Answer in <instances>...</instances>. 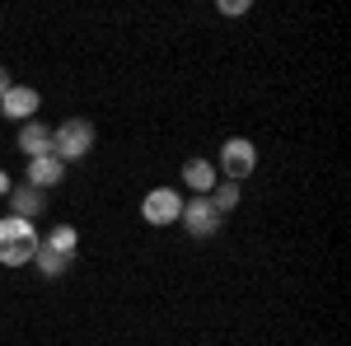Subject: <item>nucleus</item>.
I'll return each mask as SVG.
<instances>
[{"instance_id": "1", "label": "nucleus", "mask_w": 351, "mask_h": 346, "mask_svg": "<svg viewBox=\"0 0 351 346\" xmlns=\"http://www.w3.org/2000/svg\"><path fill=\"white\" fill-rule=\"evenodd\" d=\"M38 225L33 220H19V215H5L0 220V267H24L33 262L38 253Z\"/></svg>"}, {"instance_id": "2", "label": "nucleus", "mask_w": 351, "mask_h": 346, "mask_svg": "<svg viewBox=\"0 0 351 346\" xmlns=\"http://www.w3.org/2000/svg\"><path fill=\"white\" fill-rule=\"evenodd\" d=\"M94 140H99L94 122H84V117H66L61 127H52V155L61 164H75V160H84V155L94 150Z\"/></svg>"}, {"instance_id": "3", "label": "nucleus", "mask_w": 351, "mask_h": 346, "mask_svg": "<svg viewBox=\"0 0 351 346\" xmlns=\"http://www.w3.org/2000/svg\"><path fill=\"white\" fill-rule=\"evenodd\" d=\"M253 169H258V145H253L248 136H230V140L220 145L216 173H225V183H243Z\"/></svg>"}, {"instance_id": "4", "label": "nucleus", "mask_w": 351, "mask_h": 346, "mask_svg": "<svg viewBox=\"0 0 351 346\" xmlns=\"http://www.w3.org/2000/svg\"><path fill=\"white\" fill-rule=\"evenodd\" d=\"M178 215H183V197L173 187H150L141 197V220L145 225H173Z\"/></svg>"}, {"instance_id": "5", "label": "nucleus", "mask_w": 351, "mask_h": 346, "mask_svg": "<svg viewBox=\"0 0 351 346\" xmlns=\"http://www.w3.org/2000/svg\"><path fill=\"white\" fill-rule=\"evenodd\" d=\"M178 220H183V230H188L192 239H211L220 230V211L211 206V197H188Z\"/></svg>"}, {"instance_id": "6", "label": "nucleus", "mask_w": 351, "mask_h": 346, "mask_svg": "<svg viewBox=\"0 0 351 346\" xmlns=\"http://www.w3.org/2000/svg\"><path fill=\"white\" fill-rule=\"evenodd\" d=\"M38 108H43V99H38V89H28V84H10L5 99H0V112H5L10 122H19V127L38 117Z\"/></svg>"}, {"instance_id": "7", "label": "nucleus", "mask_w": 351, "mask_h": 346, "mask_svg": "<svg viewBox=\"0 0 351 346\" xmlns=\"http://www.w3.org/2000/svg\"><path fill=\"white\" fill-rule=\"evenodd\" d=\"M19 150H24L28 160H43V155H52V127L47 122H24L19 127Z\"/></svg>"}, {"instance_id": "8", "label": "nucleus", "mask_w": 351, "mask_h": 346, "mask_svg": "<svg viewBox=\"0 0 351 346\" xmlns=\"http://www.w3.org/2000/svg\"><path fill=\"white\" fill-rule=\"evenodd\" d=\"M220 183L211 160H188L183 164V187H192V197H211V187Z\"/></svg>"}, {"instance_id": "9", "label": "nucleus", "mask_w": 351, "mask_h": 346, "mask_svg": "<svg viewBox=\"0 0 351 346\" xmlns=\"http://www.w3.org/2000/svg\"><path fill=\"white\" fill-rule=\"evenodd\" d=\"M66 178V164L56 160V155H43V160H28V187H38V192H47Z\"/></svg>"}, {"instance_id": "10", "label": "nucleus", "mask_w": 351, "mask_h": 346, "mask_svg": "<svg viewBox=\"0 0 351 346\" xmlns=\"http://www.w3.org/2000/svg\"><path fill=\"white\" fill-rule=\"evenodd\" d=\"M10 206H14V215L19 220H38L43 215V206H47V197L38 192V187H10Z\"/></svg>"}, {"instance_id": "11", "label": "nucleus", "mask_w": 351, "mask_h": 346, "mask_svg": "<svg viewBox=\"0 0 351 346\" xmlns=\"http://www.w3.org/2000/svg\"><path fill=\"white\" fill-rule=\"evenodd\" d=\"M43 248H52L61 258H75V248H80V234H75V225H56L52 234L43 239Z\"/></svg>"}, {"instance_id": "12", "label": "nucleus", "mask_w": 351, "mask_h": 346, "mask_svg": "<svg viewBox=\"0 0 351 346\" xmlns=\"http://www.w3.org/2000/svg\"><path fill=\"white\" fill-rule=\"evenodd\" d=\"M33 262H38V271H43L47 281H52V276H66V267H71V258H61V253H52V248H43V243H38Z\"/></svg>"}, {"instance_id": "13", "label": "nucleus", "mask_w": 351, "mask_h": 346, "mask_svg": "<svg viewBox=\"0 0 351 346\" xmlns=\"http://www.w3.org/2000/svg\"><path fill=\"white\" fill-rule=\"evenodd\" d=\"M211 206H216L220 215L234 211V206H239V183H216L211 187Z\"/></svg>"}, {"instance_id": "14", "label": "nucleus", "mask_w": 351, "mask_h": 346, "mask_svg": "<svg viewBox=\"0 0 351 346\" xmlns=\"http://www.w3.org/2000/svg\"><path fill=\"white\" fill-rule=\"evenodd\" d=\"M220 14H230V19L234 14H248V0H220Z\"/></svg>"}, {"instance_id": "15", "label": "nucleus", "mask_w": 351, "mask_h": 346, "mask_svg": "<svg viewBox=\"0 0 351 346\" xmlns=\"http://www.w3.org/2000/svg\"><path fill=\"white\" fill-rule=\"evenodd\" d=\"M0 197H10V173L0 169Z\"/></svg>"}, {"instance_id": "16", "label": "nucleus", "mask_w": 351, "mask_h": 346, "mask_svg": "<svg viewBox=\"0 0 351 346\" xmlns=\"http://www.w3.org/2000/svg\"><path fill=\"white\" fill-rule=\"evenodd\" d=\"M10 84H14V80H10V75H5V66H0V99H5V89H10Z\"/></svg>"}]
</instances>
